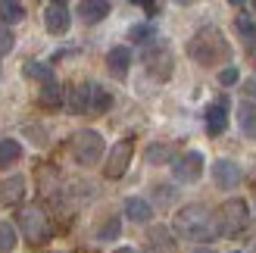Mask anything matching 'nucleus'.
Wrapping results in <instances>:
<instances>
[{"label":"nucleus","mask_w":256,"mask_h":253,"mask_svg":"<svg viewBox=\"0 0 256 253\" xmlns=\"http://www.w3.org/2000/svg\"><path fill=\"white\" fill-rule=\"evenodd\" d=\"M175 232L188 241H212L216 234H222V225L206 204H188L175 216Z\"/></svg>","instance_id":"obj_1"},{"label":"nucleus","mask_w":256,"mask_h":253,"mask_svg":"<svg viewBox=\"0 0 256 253\" xmlns=\"http://www.w3.org/2000/svg\"><path fill=\"white\" fill-rule=\"evenodd\" d=\"M232 47H228L225 34L216 28V25H203L194 32V38L188 41V56L200 62V66H216V62H225Z\"/></svg>","instance_id":"obj_2"},{"label":"nucleus","mask_w":256,"mask_h":253,"mask_svg":"<svg viewBox=\"0 0 256 253\" xmlns=\"http://www.w3.org/2000/svg\"><path fill=\"white\" fill-rule=\"evenodd\" d=\"M72 156L78 166H94V162H100V156H104V134L94 132V128H82L72 134Z\"/></svg>","instance_id":"obj_3"},{"label":"nucleus","mask_w":256,"mask_h":253,"mask_svg":"<svg viewBox=\"0 0 256 253\" xmlns=\"http://www.w3.org/2000/svg\"><path fill=\"white\" fill-rule=\"evenodd\" d=\"M19 232L25 234V241H32V244H44L50 241V219H47V212L41 206H25L19 212Z\"/></svg>","instance_id":"obj_4"},{"label":"nucleus","mask_w":256,"mask_h":253,"mask_svg":"<svg viewBox=\"0 0 256 253\" xmlns=\"http://www.w3.org/2000/svg\"><path fill=\"white\" fill-rule=\"evenodd\" d=\"M247 222H250V210L247 204L240 197H232V200H225L222 210H219V225H222V234H240L247 228Z\"/></svg>","instance_id":"obj_5"},{"label":"nucleus","mask_w":256,"mask_h":253,"mask_svg":"<svg viewBox=\"0 0 256 253\" xmlns=\"http://www.w3.org/2000/svg\"><path fill=\"white\" fill-rule=\"evenodd\" d=\"M132 156H134V138H122V141H116V147L110 150V160L104 166V175L106 178H122V175L128 172V166H132Z\"/></svg>","instance_id":"obj_6"},{"label":"nucleus","mask_w":256,"mask_h":253,"mask_svg":"<svg viewBox=\"0 0 256 253\" xmlns=\"http://www.w3.org/2000/svg\"><path fill=\"white\" fill-rule=\"evenodd\" d=\"M144 66H147V72L153 75V78L169 82L175 60H172V54H169V47H166V44H153V47L144 50Z\"/></svg>","instance_id":"obj_7"},{"label":"nucleus","mask_w":256,"mask_h":253,"mask_svg":"<svg viewBox=\"0 0 256 253\" xmlns=\"http://www.w3.org/2000/svg\"><path fill=\"white\" fill-rule=\"evenodd\" d=\"M172 175L178 182H197L200 175H203V154H197V150H188V154H182L175 162H172Z\"/></svg>","instance_id":"obj_8"},{"label":"nucleus","mask_w":256,"mask_h":253,"mask_svg":"<svg viewBox=\"0 0 256 253\" xmlns=\"http://www.w3.org/2000/svg\"><path fill=\"white\" fill-rule=\"evenodd\" d=\"M44 25L50 34H66L69 25H72V12L66 4H47L44 10Z\"/></svg>","instance_id":"obj_9"},{"label":"nucleus","mask_w":256,"mask_h":253,"mask_svg":"<svg viewBox=\"0 0 256 253\" xmlns=\"http://www.w3.org/2000/svg\"><path fill=\"white\" fill-rule=\"evenodd\" d=\"M212 182L225 188V191H232V188L240 184V166H234L232 160H216L212 162Z\"/></svg>","instance_id":"obj_10"},{"label":"nucleus","mask_w":256,"mask_h":253,"mask_svg":"<svg viewBox=\"0 0 256 253\" xmlns=\"http://www.w3.org/2000/svg\"><path fill=\"white\" fill-rule=\"evenodd\" d=\"M25 200V178L22 175H10L0 182V206H19Z\"/></svg>","instance_id":"obj_11"},{"label":"nucleus","mask_w":256,"mask_h":253,"mask_svg":"<svg viewBox=\"0 0 256 253\" xmlns=\"http://www.w3.org/2000/svg\"><path fill=\"white\" fill-rule=\"evenodd\" d=\"M147 244H150L153 253H175L178 250L175 238H172V232L166 228V225H153L150 234H147Z\"/></svg>","instance_id":"obj_12"},{"label":"nucleus","mask_w":256,"mask_h":253,"mask_svg":"<svg viewBox=\"0 0 256 253\" xmlns=\"http://www.w3.org/2000/svg\"><path fill=\"white\" fill-rule=\"evenodd\" d=\"M106 66H110V72L116 75V78H125L128 66H132V50L128 47H112L106 54Z\"/></svg>","instance_id":"obj_13"},{"label":"nucleus","mask_w":256,"mask_h":253,"mask_svg":"<svg viewBox=\"0 0 256 253\" xmlns=\"http://www.w3.org/2000/svg\"><path fill=\"white\" fill-rule=\"evenodd\" d=\"M125 216L132 222H138V225H147L153 219V206L147 200H140V197H128L125 200Z\"/></svg>","instance_id":"obj_14"},{"label":"nucleus","mask_w":256,"mask_h":253,"mask_svg":"<svg viewBox=\"0 0 256 253\" xmlns=\"http://www.w3.org/2000/svg\"><path fill=\"white\" fill-rule=\"evenodd\" d=\"M110 4L106 0H84V4L78 6V12H82V19L88 22V25H94V22H100V19H106L110 16Z\"/></svg>","instance_id":"obj_15"},{"label":"nucleus","mask_w":256,"mask_h":253,"mask_svg":"<svg viewBox=\"0 0 256 253\" xmlns=\"http://www.w3.org/2000/svg\"><path fill=\"white\" fill-rule=\"evenodd\" d=\"M228 125V112H225V100H219V104H212L206 110V132L210 134H222Z\"/></svg>","instance_id":"obj_16"},{"label":"nucleus","mask_w":256,"mask_h":253,"mask_svg":"<svg viewBox=\"0 0 256 253\" xmlns=\"http://www.w3.org/2000/svg\"><path fill=\"white\" fill-rule=\"evenodd\" d=\"M91 91H94V84H78L75 91H69V110L72 112H88L91 110Z\"/></svg>","instance_id":"obj_17"},{"label":"nucleus","mask_w":256,"mask_h":253,"mask_svg":"<svg viewBox=\"0 0 256 253\" xmlns=\"http://www.w3.org/2000/svg\"><path fill=\"white\" fill-rule=\"evenodd\" d=\"M147 162L150 166H166V162H169L172 156H175V147L172 144H166V141H156V144H150L147 147Z\"/></svg>","instance_id":"obj_18"},{"label":"nucleus","mask_w":256,"mask_h":253,"mask_svg":"<svg viewBox=\"0 0 256 253\" xmlns=\"http://www.w3.org/2000/svg\"><path fill=\"white\" fill-rule=\"evenodd\" d=\"M19 156H22V144L12 141V138H0V169L12 166Z\"/></svg>","instance_id":"obj_19"},{"label":"nucleus","mask_w":256,"mask_h":253,"mask_svg":"<svg viewBox=\"0 0 256 253\" xmlns=\"http://www.w3.org/2000/svg\"><path fill=\"white\" fill-rule=\"evenodd\" d=\"M128 41L138 44V47H153L156 44V28H153V25H132Z\"/></svg>","instance_id":"obj_20"},{"label":"nucleus","mask_w":256,"mask_h":253,"mask_svg":"<svg viewBox=\"0 0 256 253\" xmlns=\"http://www.w3.org/2000/svg\"><path fill=\"white\" fill-rule=\"evenodd\" d=\"M62 97H66V91H62L56 82H47V84L41 88V94H38L41 106H60V104H62Z\"/></svg>","instance_id":"obj_21"},{"label":"nucleus","mask_w":256,"mask_h":253,"mask_svg":"<svg viewBox=\"0 0 256 253\" xmlns=\"http://www.w3.org/2000/svg\"><path fill=\"white\" fill-rule=\"evenodd\" d=\"M0 19H4L6 25H16V22L25 19V6L16 4V0H4V4H0Z\"/></svg>","instance_id":"obj_22"},{"label":"nucleus","mask_w":256,"mask_h":253,"mask_svg":"<svg viewBox=\"0 0 256 253\" xmlns=\"http://www.w3.org/2000/svg\"><path fill=\"white\" fill-rule=\"evenodd\" d=\"M112 106V97H110V91H104L100 84H94V91H91V110L88 112H94V116H100V112H106Z\"/></svg>","instance_id":"obj_23"},{"label":"nucleus","mask_w":256,"mask_h":253,"mask_svg":"<svg viewBox=\"0 0 256 253\" xmlns=\"http://www.w3.org/2000/svg\"><path fill=\"white\" fill-rule=\"evenodd\" d=\"M238 122H240V132L244 134H256V106L240 104L238 106Z\"/></svg>","instance_id":"obj_24"},{"label":"nucleus","mask_w":256,"mask_h":253,"mask_svg":"<svg viewBox=\"0 0 256 253\" xmlns=\"http://www.w3.org/2000/svg\"><path fill=\"white\" fill-rule=\"evenodd\" d=\"M119 234H122V219H119V216H110V219L97 228V241H116Z\"/></svg>","instance_id":"obj_25"},{"label":"nucleus","mask_w":256,"mask_h":253,"mask_svg":"<svg viewBox=\"0 0 256 253\" xmlns=\"http://www.w3.org/2000/svg\"><path fill=\"white\" fill-rule=\"evenodd\" d=\"M25 75H28V78H38V82H54V69L47 66V62H25Z\"/></svg>","instance_id":"obj_26"},{"label":"nucleus","mask_w":256,"mask_h":253,"mask_svg":"<svg viewBox=\"0 0 256 253\" xmlns=\"http://www.w3.org/2000/svg\"><path fill=\"white\" fill-rule=\"evenodd\" d=\"M12 247H16V228L12 225H0V253H10Z\"/></svg>","instance_id":"obj_27"},{"label":"nucleus","mask_w":256,"mask_h":253,"mask_svg":"<svg viewBox=\"0 0 256 253\" xmlns=\"http://www.w3.org/2000/svg\"><path fill=\"white\" fill-rule=\"evenodd\" d=\"M234 25H238V32L244 34V38H256V28H253L250 16H238V19H234Z\"/></svg>","instance_id":"obj_28"},{"label":"nucleus","mask_w":256,"mask_h":253,"mask_svg":"<svg viewBox=\"0 0 256 253\" xmlns=\"http://www.w3.org/2000/svg\"><path fill=\"white\" fill-rule=\"evenodd\" d=\"M12 41H16V38H12V32L0 25V56H4V54H10V50H12Z\"/></svg>","instance_id":"obj_29"},{"label":"nucleus","mask_w":256,"mask_h":253,"mask_svg":"<svg viewBox=\"0 0 256 253\" xmlns=\"http://www.w3.org/2000/svg\"><path fill=\"white\" fill-rule=\"evenodd\" d=\"M156 200H160V204H172V200H175V191H172L169 184H156Z\"/></svg>","instance_id":"obj_30"},{"label":"nucleus","mask_w":256,"mask_h":253,"mask_svg":"<svg viewBox=\"0 0 256 253\" xmlns=\"http://www.w3.org/2000/svg\"><path fill=\"white\" fill-rule=\"evenodd\" d=\"M219 82H222V84H234V82H238V69H232V66L222 69V72H219Z\"/></svg>","instance_id":"obj_31"},{"label":"nucleus","mask_w":256,"mask_h":253,"mask_svg":"<svg viewBox=\"0 0 256 253\" xmlns=\"http://www.w3.org/2000/svg\"><path fill=\"white\" fill-rule=\"evenodd\" d=\"M244 94H247V97H256V82H247V84H244Z\"/></svg>","instance_id":"obj_32"},{"label":"nucleus","mask_w":256,"mask_h":253,"mask_svg":"<svg viewBox=\"0 0 256 253\" xmlns=\"http://www.w3.org/2000/svg\"><path fill=\"white\" fill-rule=\"evenodd\" d=\"M140 6H144V12H150V16H156V12H160L156 4H140Z\"/></svg>","instance_id":"obj_33"},{"label":"nucleus","mask_w":256,"mask_h":253,"mask_svg":"<svg viewBox=\"0 0 256 253\" xmlns=\"http://www.w3.org/2000/svg\"><path fill=\"white\" fill-rule=\"evenodd\" d=\"M116 253H138V250H134V247H119Z\"/></svg>","instance_id":"obj_34"},{"label":"nucleus","mask_w":256,"mask_h":253,"mask_svg":"<svg viewBox=\"0 0 256 253\" xmlns=\"http://www.w3.org/2000/svg\"><path fill=\"white\" fill-rule=\"evenodd\" d=\"M194 253H216V250H210V247H197Z\"/></svg>","instance_id":"obj_35"},{"label":"nucleus","mask_w":256,"mask_h":253,"mask_svg":"<svg viewBox=\"0 0 256 253\" xmlns=\"http://www.w3.org/2000/svg\"><path fill=\"white\" fill-rule=\"evenodd\" d=\"M253 10H256V0H253Z\"/></svg>","instance_id":"obj_36"},{"label":"nucleus","mask_w":256,"mask_h":253,"mask_svg":"<svg viewBox=\"0 0 256 253\" xmlns=\"http://www.w3.org/2000/svg\"><path fill=\"white\" fill-rule=\"evenodd\" d=\"M253 253H256V244H253Z\"/></svg>","instance_id":"obj_37"},{"label":"nucleus","mask_w":256,"mask_h":253,"mask_svg":"<svg viewBox=\"0 0 256 253\" xmlns=\"http://www.w3.org/2000/svg\"><path fill=\"white\" fill-rule=\"evenodd\" d=\"M234 253H240V250H234Z\"/></svg>","instance_id":"obj_38"},{"label":"nucleus","mask_w":256,"mask_h":253,"mask_svg":"<svg viewBox=\"0 0 256 253\" xmlns=\"http://www.w3.org/2000/svg\"><path fill=\"white\" fill-rule=\"evenodd\" d=\"M253 204H256V200H253Z\"/></svg>","instance_id":"obj_39"}]
</instances>
